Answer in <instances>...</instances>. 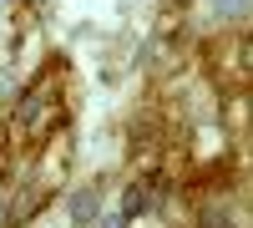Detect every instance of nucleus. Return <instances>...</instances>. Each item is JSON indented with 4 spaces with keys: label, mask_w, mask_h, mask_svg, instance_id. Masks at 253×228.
Returning <instances> with one entry per match:
<instances>
[{
    "label": "nucleus",
    "mask_w": 253,
    "mask_h": 228,
    "mask_svg": "<svg viewBox=\"0 0 253 228\" xmlns=\"http://www.w3.org/2000/svg\"><path fill=\"white\" fill-rule=\"evenodd\" d=\"M66 213H71V223H81V228H86V223L101 213V203H96V193H91V188H81V193H71Z\"/></svg>",
    "instance_id": "nucleus-1"
},
{
    "label": "nucleus",
    "mask_w": 253,
    "mask_h": 228,
    "mask_svg": "<svg viewBox=\"0 0 253 228\" xmlns=\"http://www.w3.org/2000/svg\"><path fill=\"white\" fill-rule=\"evenodd\" d=\"M152 208V198H147L142 188H126V203H122V218H137V213H147Z\"/></svg>",
    "instance_id": "nucleus-2"
},
{
    "label": "nucleus",
    "mask_w": 253,
    "mask_h": 228,
    "mask_svg": "<svg viewBox=\"0 0 253 228\" xmlns=\"http://www.w3.org/2000/svg\"><path fill=\"white\" fill-rule=\"evenodd\" d=\"M36 117H41V101L31 96V101H26V107H20V122H36Z\"/></svg>",
    "instance_id": "nucleus-3"
}]
</instances>
